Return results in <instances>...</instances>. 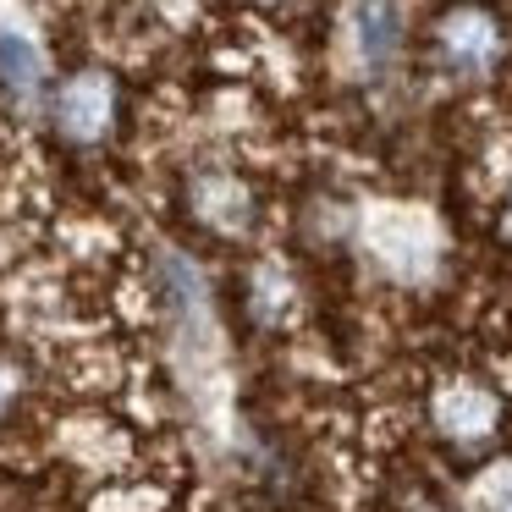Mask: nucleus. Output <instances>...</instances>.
<instances>
[{
  "instance_id": "nucleus-1",
  "label": "nucleus",
  "mask_w": 512,
  "mask_h": 512,
  "mask_svg": "<svg viewBox=\"0 0 512 512\" xmlns=\"http://www.w3.org/2000/svg\"><path fill=\"white\" fill-rule=\"evenodd\" d=\"M111 111H116V89H111L105 72H78V78H67L56 94V127L72 144H94V138L111 127Z\"/></svg>"
},
{
  "instance_id": "nucleus-2",
  "label": "nucleus",
  "mask_w": 512,
  "mask_h": 512,
  "mask_svg": "<svg viewBox=\"0 0 512 512\" xmlns=\"http://www.w3.org/2000/svg\"><path fill=\"white\" fill-rule=\"evenodd\" d=\"M501 56V28L490 12H452L441 23V61L463 78H479L490 72Z\"/></svg>"
},
{
  "instance_id": "nucleus-3",
  "label": "nucleus",
  "mask_w": 512,
  "mask_h": 512,
  "mask_svg": "<svg viewBox=\"0 0 512 512\" xmlns=\"http://www.w3.org/2000/svg\"><path fill=\"white\" fill-rule=\"evenodd\" d=\"M435 424L452 441H485L496 430V397L474 380H452V386L435 391Z\"/></svg>"
},
{
  "instance_id": "nucleus-4",
  "label": "nucleus",
  "mask_w": 512,
  "mask_h": 512,
  "mask_svg": "<svg viewBox=\"0 0 512 512\" xmlns=\"http://www.w3.org/2000/svg\"><path fill=\"white\" fill-rule=\"evenodd\" d=\"M0 89L12 94L17 105H34L45 89V56L34 39L23 34H0Z\"/></svg>"
},
{
  "instance_id": "nucleus-5",
  "label": "nucleus",
  "mask_w": 512,
  "mask_h": 512,
  "mask_svg": "<svg viewBox=\"0 0 512 512\" xmlns=\"http://www.w3.org/2000/svg\"><path fill=\"white\" fill-rule=\"evenodd\" d=\"M353 23H358V50H364V67L369 72H386L391 56H397V45H402V28H397L402 17L391 12V6H358Z\"/></svg>"
},
{
  "instance_id": "nucleus-6",
  "label": "nucleus",
  "mask_w": 512,
  "mask_h": 512,
  "mask_svg": "<svg viewBox=\"0 0 512 512\" xmlns=\"http://www.w3.org/2000/svg\"><path fill=\"white\" fill-rule=\"evenodd\" d=\"M485 512H512V479H501V485H490V496H485Z\"/></svg>"
},
{
  "instance_id": "nucleus-7",
  "label": "nucleus",
  "mask_w": 512,
  "mask_h": 512,
  "mask_svg": "<svg viewBox=\"0 0 512 512\" xmlns=\"http://www.w3.org/2000/svg\"><path fill=\"white\" fill-rule=\"evenodd\" d=\"M501 232H507V243H512V204H507V215H501Z\"/></svg>"
}]
</instances>
